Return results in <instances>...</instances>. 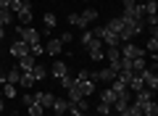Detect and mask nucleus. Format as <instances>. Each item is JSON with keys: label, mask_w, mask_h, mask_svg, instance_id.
I'll list each match as a JSON object with an SVG mask.
<instances>
[{"label": "nucleus", "mask_w": 158, "mask_h": 116, "mask_svg": "<svg viewBox=\"0 0 158 116\" xmlns=\"http://www.w3.org/2000/svg\"><path fill=\"white\" fill-rule=\"evenodd\" d=\"M16 34H19V40H24L27 45L40 42V32L34 27H21V24H16Z\"/></svg>", "instance_id": "f257e3e1"}, {"label": "nucleus", "mask_w": 158, "mask_h": 116, "mask_svg": "<svg viewBox=\"0 0 158 116\" xmlns=\"http://www.w3.org/2000/svg\"><path fill=\"white\" fill-rule=\"evenodd\" d=\"M118 53H121V58H140V55H145V50L137 48L135 42H121L118 45Z\"/></svg>", "instance_id": "f03ea898"}, {"label": "nucleus", "mask_w": 158, "mask_h": 116, "mask_svg": "<svg viewBox=\"0 0 158 116\" xmlns=\"http://www.w3.org/2000/svg\"><path fill=\"white\" fill-rule=\"evenodd\" d=\"M87 50H90V61H103L106 58V45H103V40H92L87 45Z\"/></svg>", "instance_id": "7ed1b4c3"}, {"label": "nucleus", "mask_w": 158, "mask_h": 116, "mask_svg": "<svg viewBox=\"0 0 158 116\" xmlns=\"http://www.w3.org/2000/svg\"><path fill=\"white\" fill-rule=\"evenodd\" d=\"M140 77H142V82H145V87L150 90V92H156V90H158V77H156L153 69H142Z\"/></svg>", "instance_id": "20e7f679"}, {"label": "nucleus", "mask_w": 158, "mask_h": 116, "mask_svg": "<svg viewBox=\"0 0 158 116\" xmlns=\"http://www.w3.org/2000/svg\"><path fill=\"white\" fill-rule=\"evenodd\" d=\"M34 82H37V79H34L32 71H21V77H19V87H21L24 92H29V90L34 87Z\"/></svg>", "instance_id": "39448f33"}, {"label": "nucleus", "mask_w": 158, "mask_h": 116, "mask_svg": "<svg viewBox=\"0 0 158 116\" xmlns=\"http://www.w3.org/2000/svg\"><path fill=\"white\" fill-rule=\"evenodd\" d=\"M90 79H100V82H108V84H111L113 79H116V71H113V69L108 66V69H100V71L90 74Z\"/></svg>", "instance_id": "423d86ee"}, {"label": "nucleus", "mask_w": 158, "mask_h": 116, "mask_svg": "<svg viewBox=\"0 0 158 116\" xmlns=\"http://www.w3.org/2000/svg\"><path fill=\"white\" fill-rule=\"evenodd\" d=\"M77 84H79V92L85 95V98H90L92 92H95V79H77Z\"/></svg>", "instance_id": "0eeeda50"}, {"label": "nucleus", "mask_w": 158, "mask_h": 116, "mask_svg": "<svg viewBox=\"0 0 158 116\" xmlns=\"http://www.w3.org/2000/svg\"><path fill=\"white\" fill-rule=\"evenodd\" d=\"M27 53H29V45L24 42V40H16V42L11 45V55L13 58H24Z\"/></svg>", "instance_id": "6e6552de"}, {"label": "nucleus", "mask_w": 158, "mask_h": 116, "mask_svg": "<svg viewBox=\"0 0 158 116\" xmlns=\"http://www.w3.org/2000/svg\"><path fill=\"white\" fill-rule=\"evenodd\" d=\"M34 63H37V61H34V55H24V58H19V63H16V69H19V71H32V69H34Z\"/></svg>", "instance_id": "1a4fd4ad"}, {"label": "nucleus", "mask_w": 158, "mask_h": 116, "mask_svg": "<svg viewBox=\"0 0 158 116\" xmlns=\"http://www.w3.org/2000/svg\"><path fill=\"white\" fill-rule=\"evenodd\" d=\"M34 100H37L42 108H50L53 100H56V95H53V92H34Z\"/></svg>", "instance_id": "9d476101"}, {"label": "nucleus", "mask_w": 158, "mask_h": 116, "mask_svg": "<svg viewBox=\"0 0 158 116\" xmlns=\"http://www.w3.org/2000/svg\"><path fill=\"white\" fill-rule=\"evenodd\" d=\"M61 50H63V42L61 40H48V45H45V53L48 55H61Z\"/></svg>", "instance_id": "9b49d317"}, {"label": "nucleus", "mask_w": 158, "mask_h": 116, "mask_svg": "<svg viewBox=\"0 0 158 116\" xmlns=\"http://www.w3.org/2000/svg\"><path fill=\"white\" fill-rule=\"evenodd\" d=\"M50 74H53L56 79H63V77L69 74V66H66V61H56V63H53V69H50Z\"/></svg>", "instance_id": "f8f14e48"}, {"label": "nucleus", "mask_w": 158, "mask_h": 116, "mask_svg": "<svg viewBox=\"0 0 158 116\" xmlns=\"http://www.w3.org/2000/svg\"><path fill=\"white\" fill-rule=\"evenodd\" d=\"M148 100H153V92H150V90H148V87H142L140 92H135V100H132V103H137V105H140V108H142V105H145Z\"/></svg>", "instance_id": "ddd939ff"}, {"label": "nucleus", "mask_w": 158, "mask_h": 116, "mask_svg": "<svg viewBox=\"0 0 158 116\" xmlns=\"http://www.w3.org/2000/svg\"><path fill=\"white\" fill-rule=\"evenodd\" d=\"M16 16H19V24H21V27H32V6L21 8Z\"/></svg>", "instance_id": "4468645a"}, {"label": "nucleus", "mask_w": 158, "mask_h": 116, "mask_svg": "<svg viewBox=\"0 0 158 116\" xmlns=\"http://www.w3.org/2000/svg\"><path fill=\"white\" fill-rule=\"evenodd\" d=\"M50 108H53V114H56V116H66V111H69V100H58V98H56Z\"/></svg>", "instance_id": "2eb2a0df"}, {"label": "nucleus", "mask_w": 158, "mask_h": 116, "mask_svg": "<svg viewBox=\"0 0 158 116\" xmlns=\"http://www.w3.org/2000/svg\"><path fill=\"white\" fill-rule=\"evenodd\" d=\"M79 16H82V21H85L87 27H90V24H95V21H98V16H100V13H98L95 8H87V11H82Z\"/></svg>", "instance_id": "dca6fc26"}, {"label": "nucleus", "mask_w": 158, "mask_h": 116, "mask_svg": "<svg viewBox=\"0 0 158 116\" xmlns=\"http://www.w3.org/2000/svg\"><path fill=\"white\" fill-rule=\"evenodd\" d=\"M121 29H124V21H121V16H116V19H111V21L106 24V32H121Z\"/></svg>", "instance_id": "f3484780"}, {"label": "nucleus", "mask_w": 158, "mask_h": 116, "mask_svg": "<svg viewBox=\"0 0 158 116\" xmlns=\"http://www.w3.org/2000/svg\"><path fill=\"white\" fill-rule=\"evenodd\" d=\"M142 69H148V61H145V55H140V58H132V74H140Z\"/></svg>", "instance_id": "a211bd4d"}, {"label": "nucleus", "mask_w": 158, "mask_h": 116, "mask_svg": "<svg viewBox=\"0 0 158 116\" xmlns=\"http://www.w3.org/2000/svg\"><path fill=\"white\" fill-rule=\"evenodd\" d=\"M142 116H158V103L156 100H148V103L142 105Z\"/></svg>", "instance_id": "6ab92c4d"}, {"label": "nucleus", "mask_w": 158, "mask_h": 116, "mask_svg": "<svg viewBox=\"0 0 158 116\" xmlns=\"http://www.w3.org/2000/svg\"><path fill=\"white\" fill-rule=\"evenodd\" d=\"M19 77H21V71H19L16 66L6 71V82H8V84H16V87H19Z\"/></svg>", "instance_id": "aec40b11"}, {"label": "nucleus", "mask_w": 158, "mask_h": 116, "mask_svg": "<svg viewBox=\"0 0 158 116\" xmlns=\"http://www.w3.org/2000/svg\"><path fill=\"white\" fill-rule=\"evenodd\" d=\"M27 111H29V116H42V114H45V108H42L37 100H32V103L27 105Z\"/></svg>", "instance_id": "412c9836"}, {"label": "nucleus", "mask_w": 158, "mask_h": 116, "mask_svg": "<svg viewBox=\"0 0 158 116\" xmlns=\"http://www.w3.org/2000/svg\"><path fill=\"white\" fill-rule=\"evenodd\" d=\"M69 24H71V27H79V29H87V24L82 21L79 13H69Z\"/></svg>", "instance_id": "4be33fe9"}, {"label": "nucleus", "mask_w": 158, "mask_h": 116, "mask_svg": "<svg viewBox=\"0 0 158 116\" xmlns=\"http://www.w3.org/2000/svg\"><path fill=\"white\" fill-rule=\"evenodd\" d=\"M16 90H19L16 84H8V82H6V84H3V90H0V92H3V98H16Z\"/></svg>", "instance_id": "5701e85b"}, {"label": "nucleus", "mask_w": 158, "mask_h": 116, "mask_svg": "<svg viewBox=\"0 0 158 116\" xmlns=\"http://www.w3.org/2000/svg\"><path fill=\"white\" fill-rule=\"evenodd\" d=\"M100 98H103V103H116V92H113V90L111 87H106V90H103V95H100Z\"/></svg>", "instance_id": "b1692460"}, {"label": "nucleus", "mask_w": 158, "mask_h": 116, "mask_svg": "<svg viewBox=\"0 0 158 116\" xmlns=\"http://www.w3.org/2000/svg\"><path fill=\"white\" fill-rule=\"evenodd\" d=\"M113 114V108H111V103H98V116H111Z\"/></svg>", "instance_id": "393cba45"}, {"label": "nucleus", "mask_w": 158, "mask_h": 116, "mask_svg": "<svg viewBox=\"0 0 158 116\" xmlns=\"http://www.w3.org/2000/svg\"><path fill=\"white\" fill-rule=\"evenodd\" d=\"M42 53H45V45H42V42L29 45V55H34V58H37V55H42Z\"/></svg>", "instance_id": "a878e982"}, {"label": "nucleus", "mask_w": 158, "mask_h": 116, "mask_svg": "<svg viewBox=\"0 0 158 116\" xmlns=\"http://www.w3.org/2000/svg\"><path fill=\"white\" fill-rule=\"evenodd\" d=\"M32 74H34V79H37V82H40V79H45V77H48V71H45V66H40V63H34V69H32Z\"/></svg>", "instance_id": "bb28decb"}, {"label": "nucleus", "mask_w": 158, "mask_h": 116, "mask_svg": "<svg viewBox=\"0 0 158 116\" xmlns=\"http://www.w3.org/2000/svg\"><path fill=\"white\" fill-rule=\"evenodd\" d=\"M27 6H29V0H11V11L13 13H19L21 8H27Z\"/></svg>", "instance_id": "cd10ccee"}, {"label": "nucleus", "mask_w": 158, "mask_h": 116, "mask_svg": "<svg viewBox=\"0 0 158 116\" xmlns=\"http://www.w3.org/2000/svg\"><path fill=\"white\" fill-rule=\"evenodd\" d=\"M42 21H45V29H53V27H56V21H58V19L53 16V13H45V16H42Z\"/></svg>", "instance_id": "c85d7f7f"}, {"label": "nucleus", "mask_w": 158, "mask_h": 116, "mask_svg": "<svg viewBox=\"0 0 158 116\" xmlns=\"http://www.w3.org/2000/svg\"><path fill=\"white\" fill-rule=\"evenodd\" d=\"M0 21H3V27H8V24L13 21V11H3L0 13Z\"/></svg>", "instance_id": "c756f323"}, {"label": "nucleus", "mask_w": 158, "mask_h": 116, "mask_svg": "<svg viewBox=\"0 0 158 116\" xmlns=\"http://www.w3.org/2000/svg\"><path fill=\"white\" fill-rule=\"evenodd\" d=\"M79 40H82V45L87 48V45H90V42H92L95 37H92V32H82V37H79Z\"/></svg>", "instance_id": "7c9ffc66"}, {"label": "nucleus", "mask_w": 158, "mask_h": 116, "mask_svg": "<svg viewBox=\"0 0 158 116\" xmlns=\"http://www.w3.org/2000/svg\"><path fill=\"white\" fill-rule=\"evenodd\" d=\"M148 50H150V53H156V50H158V37H150V40H148Z\"/></svg>", "instance_id": "2f4dec72"}, {"label": "nucleus", "mask_w": 158, "mask_h": 116, "mask_svg": "<svg viewBox=\"0 0 158 116\" xmlns=\"http://www.w3.org/2000/svg\"><path fill=\"white\" fill-rule=\"evenodd\" d=\"M58 82H61V87H63V90H69V87H71V82H74V79H71V77L66 74V77H63V79H58Z\"/></svg>", "instance_id": "473e14b6"}, {"label": "nucleus", "mask_w": 158, "mask_h": 116, "mask_svg": "<svg viewBox=\"0 0 158 116\" xmlns=\"http://www.w3.org/2000/svg\"><path fill=\"white\" fill-rule=\"evenodd\" d=\"M74 105H77L79 111H87V108H90V103H87V98H82V100H77V103H74Z\"/></svg>", "instance_id": "72a5a7b5"}, {"label": "nucleus", "mask_w": 158, "mask_h": 116, "mask_svg": "<svg viewBox=\"0 0 158 116\" xmlns=\"http://www.w3.org/2000/svg\"><path fill=\"white\" fill-rule=\"evenodd\" d=\"M135 6H137V0H124V13H132Z\"/></svg>", "instance_id": "f704fd0d"}, {"label": "nucleus", "mask_w": 158, "mask_h": 116, "mask_svg": "<svg viewBox=\"0 0 158 116\" xmlns=\"http://www.w3.org/2000/svg\"><path fill=\"white\" fill-rule=\"evenodd\" d=\"M3 11H11V0H0V13Z\"/></svg>", "instance_id": "c9c22d12"}, {"label": "nucleus", "mask_w": 158, "mask_h": 116, "mask_svg": "<svg viewBox=\"0 0 158 116\" xmlns=\"http://www.w3.org/2000/svg\"><path fill=\"white\" fill-rule=\"evenodd\" d=\"M58 40H61L63 45H69V42H71V40H74V34H69V32H66V34H61V37H58Z\"/></svg>", "instance_id": "e433bc0d"}, {"label": "nucleus", "mask_w": 158, "mask_h": 116, "mask_svg": "<svg viewBox=\"0 0 158 116\" xmlns=\"http://www.w3.org/2000/svg\"><path fill=\"white\" fill-rule=\"evenodd\" d=\"M32 100H34V95H32V92H24V103L29 105V103H32Z\"/></svg>", "instance_id": "4c0bfd02"}, {"label": "nucleus", "mask_w": 158, "mask_h": 116, "mask_svg": "<svg viewBox=\"0 0 158 116\" xmlns=\"http://www.w3.org/2000/svg\"><path fill=\"white\" fill-rule=\"evenodd\" d=\"M0 84H6V69L0 66Z\"/></svg>", "instance_id": "58836bf2"}, {"label": "nucleus", "mask_w": 158, "mask_h": 116, "mask_svg": "<svg viewBox=\"0 0 158 116\" xmlns=\"http://www.w3.org/2000/svg\"><path fill=\"white\" fill-rule=\"evenodd\" d=\"M3 37H6V29H3V27H0V40H3Z\"/></svg>", "instance_id": "ea45409f"}, {"label": "nucleus", "mask_w": 158, "mask_h": 116, "mask_svg": "<svg viewBox=\"0 0 158 116\" xmlns=\"http://www.w3.org/2000/svg\"><path fill=\"white\" fill-rule=\"evenodd\" d=\"M87 3H90V0H87ZM95 3H100V0H95Z\"/></svg>", "instance_id": "a19ab883"}, {"label": "nucleus", "mask_w": 158, "mask_h": 116, "mask_svg": "<svg viewBox=\"0 0 158 116\" xmlns=\"http://www.w3.org/2000/svg\"><path fill=\"white\" fill-rule=\"evenodd\" d=\"M8 116H16V114H8Z\"/></svg>", "instance_id": "79ce46f5"}, {"label": "nucleus", "mask_w": 158, "mask_h": 116, "mask_svg": "<svg viewBox=\"0 0 158 116\" xmlns=\"http://www.w3.org/2000/svg\"><path fill=\"white\" fill-rule=\"evenodd\" d=\"M0 116H3V114H0Z\"/></svg>", "instance_id": "37998d69"}]
</instances>
